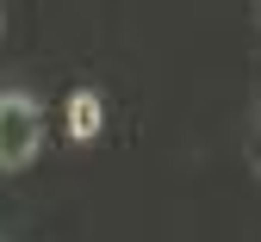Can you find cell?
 <instances>
[{
    "label": "cell",
    "instance_id": "3957f363",
    "mask_svg": "<svg viewBox=\"0 0 261 242\" xmlns=\"http://www.w3.org/2000/svg\"><path fill=\"white\" fill-rule=\"evenodd\" d=\"M249 168L261 174V106H255V124H249Z\"/></svg>",
    "mask_w": 261,
    "mask_h": 242
},
{
    "label": "cell",
    "instance_id": "277c9868",
    "mask_svg": "<svg viewBox=\"0 0 261 242\" xmlns=\"http://www.w3.org/2000/svg\"><path fill=\"white\" fill-rule=\"evenodd\" d=\"M255 19H261V0H255Z\"/></svg>",
    "mask_w": 261,
    "mask_h": 242
},
{
    "label": "cell",
    "instance_id": "7a4b0ae2",
    "mask_svg": "<svg viewBox=\"0 0 261 242\" xmlns=\"http://www.w3.org/2000/svg\"><path fill=\"white\" fill-rule=\"evenodd\" d=\"M62 118H69V137H75V143H93L100 124H106V106H100V93H93V87H81V93H69Z\"/></svg>",
    "mask_w": 261,
    "mask_h": 242
},
{
    "label": "cell",
    "instance_id": "6da1fadb",
    "mask_svg": "<svg viewBox=\"0 0 261 242\" xmlns=\"http://www.w3.org/2000/svg\"><path fill=\"white\" fill-rule=\"evenodd\" d=\"M44 149V112L31 93H0V168H31Z\"/></svg>",
    "mask_w": 261,
    "mask_h": 242
}]
</instances>
